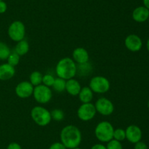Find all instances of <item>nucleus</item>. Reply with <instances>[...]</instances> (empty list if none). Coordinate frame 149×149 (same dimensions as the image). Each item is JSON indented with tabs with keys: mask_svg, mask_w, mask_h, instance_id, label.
<instances>
[{
	"mask_svg": "<svg viewBox=\"0 0 149 149\" xmlns=\"http://www.w3.org/2000/svg\"><path fill=\"white\" fill-rule=\"evenodd\" d=\"M89 87L91 89L93 93H105L110 89L111 83L107 77L97 75L92 77L89 83Z\"/></svg>",
	"mask_w": 149,
	"mask_h": 149,
	"instance_id": "5",
	"label": "nucleus"
},
{
	"mask_svg": "<svg viewBox=\"0 0 149 149\" xmlns=\"http://www.w3.org/2000/svg\"><path fill=\"white\" fill-rule=\"evenodd\" d=\"M15 74V69L7 63L0 65V80L6 81L13 78Z\"/></svg>",
	"mask_w": 149,
	"mask_h": 149,
	"instance_id": "15",
	"label": "nucleus"
},
{
	"mask_svg": "<svg viewBox=\"0 0 149 149\" xmlns=\"http://www.w3.org/2000/svg\"><path fill=\"white\" fill-rule=\"evenodd\" d=\"M0 118H1V115H0Z\"/></svg>",
	"mask_w": 149,
	"mask_h": 149,
	"instance_id": "38",
	"label": "nucleus"
},
{
	"mask_svg": "<svg viewBox=\"0 0 149 149\" xmlns=\"http://www.w3.org/2000/svg\"><path fill=\"white\" fill-rule=\"evenodd\" d=\"M125 45L131 52H138L143 47V41L138 35L130 34L125 38Z\"/></svg>",
	"mask_w": 149,
	"mask_h": 149,
	"instance_id": "11",
	"label": "nucleus"
},
{
	"mask_svg": "<svg viewBox=\"0 0 149 149\" xmlns=\"http://www.w3.org/2000/svg\"><path fill=\"white\" fill-rule=\"evenodd\" d=\"M7 64H10L13 67H15V66L18 65V64L20 63V56L15 53V51H13V52L10 53V56H8L7 59Z\"/></svg>",
	"mask_w": 149,
	"mask_h": 149,
	"instance_id": "23",
	"label": "nucleus"
},
{
	"mask_svg": "<svg viewBox=\"0 0 149 149\" xmlns=\"http://www.w3.org/2000/svg\"><path fill=\"white\" fill-rule=\"evenodd\" d=\"M148 108H149V100H148Z\"/></svg>",
	"mask_w": 149,
	"mask_h": 149,
	"instance_id": "36",
	"label": "nucleus"
},
{
	"mask_svg": "<svg viewBox=\"0 0 149 149\" xmlns=\"http://www.w3.org/2000/svg\"><path fill=\"white\" fill-rule=\"evenodd\" d=\"M14 51L17 53L20 56H23L27 54L29 51V44L28 41L26 39H22L17 42Z\"/></svg>",
	"mask_w": 149,
	"mask_h": 149,
	"instance_id": "18",
	"label": "nucleus"
},
{
	"mask_svg": "<svg viewBox=\"0 0 149 149\" xmlns=\"http://www.w3.org/2000/svg\"><path fill=\"white\" fill-rule=\"evenodd\" d=\"M113 139L117 140V141L122 142L126 140V133H125V129L122 128L114 129L113 134Z\"/></svg>",
	"mask_w": 149,
	"mask_h": 149,
	"instance_id": "24",
	"label": "nucleus"
},
{
	"mask_svg": "<svg viewBox=\"0 0 149 149\" xmlns=\"http://www.w3.org/2000/svg\"><path fill=\"white\" fill-rule=\"evenodd\" d=\"M72 59L74 60L77 64H85L89 62L90 55L85 48L79 47L75 48L72 52Z\"/></svg>",
	"mask_w": 149,
	"mask_h": 149,
	"instance_id": "13",
	"label": "nucleus"
},
{
	"mask_svg": "<svg viewBox=\"0 0 149 149\" xmlns=\"http://www.w3.org/2000/svg\"><path fill=\"white\" fill-rule=\"evenodd\" d=\"M7 149H22L21 145L16 142H12L7 145Z\"/></svg>",
	"mask_w": 149,
	"mask_h": 149,
	"instance_id": "30",
	"label": "nucleus"
},
{
	"mask_svg": "<svg viewBox=\"0 0 149 149\" xmlns=\"http://www.w3.org/2000/svg\"><path fill=\"white\" fill-rule=\"evenodd\" d=\"M73 149H82V148H79V147H77V148H73Z\"/></svg>",
	"mask_w": 149,
	"mask_h": 149,
	"instance_id": "35",
	"label": "nucleus"
},
{
	"mask_svg": "<svg viewBox=\"0 0 149 149\" xmlns=\"http://www.w3.org/2000/svg\"><path fill=\"white\" fill-rule=\"evenodd\" d=\"M60 140L67 149H73L80 145L82 140V134L77 126L69 124L61 129Z\"/></svg>",
	"mask_w": 149,
	"mask_h": 149,
	"instance_id": "1",
	"label": "nucleus"
},
{
	"mask_svg": "<svg viewBox=\"0 0 149 149\" xmlns=\"http://www.w3.org/2000/svg\"><path fill=\"white\" fill-rule=\"evenodd\" d=\"M114 127L109 121H102L96 125L95 128V136L98 141L104 143L113 139Z\"/></svg>",
	"mask_w": 149,
	"mask_h": 149,
	"instance_id": "3",
	"label": "nucleus"
},
{
	"mask_svg": "<svg viewBox=\"0 0 149 149\" xmlns=\"http://www.w3.org/2000/svg\"><path fill=\"white\" fill-rule=\"evenodd\" d=\"M81 89V83H79V80L74 79V78L68 79V80H66V83H65V91L71 96H78Z\"/></svg>",
	"mask_w": 149,
	"mask_h": 149,
	"instance_id": "16",
	"label": "nucleus"
},
{
	"mask_svg": "<svg viewBox=\"0 0 149 149\" xmlns=\"http://www.w3.org/2000/svg\"><path fill=\"white\" fill-rule=\"evenodd\" d=\"M7 10V4L5 1H0V14H3Z\"/></svg>",
	"mask_w": 149,
	"mask_h": 149,
	"instance_id": "31",
	"label": "nucleus"
},
{
	"mask_svg": "<svg viewBox=\"0 0 149 149\" xmlns=\"http://www.w3.org/2000/svg\"><path fill=\"white\" fill-rule=\"evenodd\" d=\"M106 146L107 149H123L122 142L117 141L114 139H112L111 140L108 142Z\"/></svg>",
	"mask_w": 149,
	"mask_h": 149,
	"instance_id": "27",
	"label": "nucleus"
},
{
	"mask_svg": "<svg viewBox=\"0 0 149 149\" xmlns=\"http://www.w3.org/2000/svg\"><path fill=\"white\" fill-rule=\"evenodd\" d=\"M148 22H149V17H148Z\"/></svg>",
	"mask_w": 149,
	"mask_h": 149,
	"instance_id": "37",
	"label": "nucleus"
},
{
	"mask_svg": "<svg viewBox=\"0 0 149 149\" xmlns=\"http://www.w3.org/2000/svg\"><path fill=\"white\" fill-rule=\"evenodd\" d=\"M95 107L92 102L82 103L77 110V117L82 121H89L95 118L96 115Z\"/></svg>",
	"mask_w": 149,
	"mask_h": 149,
	"instance_id": "8",
	"label": "nucleus"
},
{
	"mask_svg": "<svg viewBox=\"0 0 149 149\" xmlns=\"http://www.w3.org/2000/svg\"><path fill=\"white\" fill-rule=\"evenodd\" d=\"M11 52L10 47L7 44L3 42H0V60L1 61L7 60Z\"/></svg>",
	"mask_w": 149,
	"mask_h": 149,
	"instance_id": "22",
	"label": "nucleus"
},
{
	"mask_svg": "<svg viewBox=\"0 0 149 149\" xmlns=\"http://www.w3.org/2000/svg\"><path fill=\"white\" fill-rule=\"evenodd\" d=\"M93 96H94V93L89 86L81 87V91H80L79 93L78 94L79 99L81 103L91 102L93 99Z\"/></svg>",
	"mask_w": 149,
	"mask_h": 149,
	"instance_id": "17",
	"label": "nucleus"
},
{
	"mask_svg": "<svg viewBox=\"0 0 149 149\" xmlns=\"http://www.w3.org/2000/svg\"><path fill=\"white\" fill-rule=\"evenodd\" d=\"M134 149H148V145H146V143L141 140V141L135 143Z\"/></svg>",
	"mask_w": 149,
	"mask_h": 149,
	"instance_id": "29",
	"label": "nucleus"
},
{
	"mask_svg": "<svg viewBox=\"0 0 149 149\" xmlns=\"http://www.w3.org/2000/svg\"><path fill=\"white\" fill-rule=\"evenodd\" d=\"M97 112L103 116H109L114 112V105L110 99L106 97H100L94 104Z\"/></svg>",
	"mask_w": 149,
	"mask_h": 149,
	"instance_id": "9",
	"label": "nucleus"
},
{
	"mask_svg": "<svg viewBox=\"0 0 149 149\" xmlns=\"http://www.w3.org/2000/svg\"><path fill=\"white\" fill-rule=\"evenodd\" d=\"M92 71H93V66L89 62L85 63V64H77V74H79L81 77L88 76Z\"/></svg>",
	"mask_w": 149,
	"mask_h": 149,
	"instance_id": "19",
	"label": "nucleus"
},
{
	"mask_svg": "<svg viewBox=\"0 0 149 149\" xmlns=\"http://www.w3.org/2000/svg\"><path fill=\"white\" fill-rule=\"evenodd\" d=\"M0 1H2V0H0Z\"/></svg>",
	"mask_w": 149,
	"mask_h": 149,
	"instance_id": "39",
	"label": "nucleus"
},
{
	"mask_svg": "<svg viewBox=\"0 0 149 149\" xmlns=\"http://www.w3.org/2000/svg\"><path fill=\"white\" fill-rule=\"evenodd\" d=\"M48 149H67L66 147L61 143L60 142H55V143H52V144L49 145V148Z\"/></svg>",
	"mask_w": 149,
	"mask_h": 149,
	"instance_id": "28",
	"label": "nucleus"
},
{
	"mask_svg": "<svg viewBox=\"0 0 149 149\" xmlns=\"http://www.w3.org/2000/svg\"><path fill=\"white\" fill-rule=\"evenodd\" d=\"M77 64L70 57H64L58 61L55 67V72L58 77L67 80L77 75Z\"/></svg>",
	"mask_w": 149,
	"mask_h": 149,
	"instance_id": "2",
	"label": "nucleus"
},
{
	"mask_svg": "<svg viewBox=\"0 0 149 149\" xmlns=\"http://www.w3.org/2000/svg\"><path fill=\"white\" fill-rule=\"evenodd\" d=\"M146 48H147V51L149 52V38L148 39V40H147V42H146Z\"/></svg>",
	"mask_w": 149,
	"mask_h": 149,
	"instance_id": "34",
	"label": "nucleus"
},
{
	"mask_svg": "<svg viewBox=\"0 0 149 149\" xmlns=\"http://www.w3.org/2000/svg\"><path fill=\"white\" fill-rule=\"evenodd\" d=\"M149 10L144 6H139L134 9L132 13V18L137 23H144L148 20Z\"/></svg>",
	"mask_w": 149,
	"mask_h": 149,
	"instance_id": "14",
	"label": "nucleus"
},
{
	"mask_svg": "<svg viewBox=\"0 0 149 149\" xmlns=\"http://www.w3.org/2000/svg\"><path fill=\"white\" fill-rule=\"evenodd\" d=\"M126 139L131 143H138L141 141L143 137V132L141 129L138 126L135 124H131L128 126L125 129Z\"/></svg>",
	"mask_w": 149,
	"mask_h": 149,
	"instance_id": "12",
	"label": "nucleus"
},
{
	"mask_svg": "<svg viewBox=\"0 0 149 149\" xmlns=\"http://www.w3.org/2000/svg\"><path fill=\"white\" fill-rule=\"evenodd\" d=\"M90 149H107L106 148V146L103 143H96V144H94L91 147Z\"/></svg>",
	"mask_w": 149,
	"mask_h": 149,
	"instance_id": "32",
	"label": "nucleus"
},
{
	"mask_svg": "<svg viewBox=\"0 0 149 149\" xmlns=\"http://www.w3.org/2000/svg\"><path fill=\"white\" fill-rule=\"evenodd\" d=\"M33 96L36 102L45 105L51 101L52 97V92L50 88L42 83L39 86H34Z\"/></svg>",
	"mask_w": 149,
	"mask_h": 149,
	"instance_id": "7",
	"label": "nucleus"
},
{
	"mask_svg": "<svg viewBox=\"0 0 149 149\" xmlns=\"http://www.w3.org/2000/svg\"><path fill=\"white\" fill-rule=\"evenodd\" d=\"M33 89L34 86L31 84L29 81L23 80L20 82L16 86L15 91V94L21 99H27L33 95Z\"/></svg>",
	"mask_w": 149,
	"mask_h": 149,
	"instance_id": "10",
	"label": "nucleus"
},
{
	"mask_svg": "<svg viewBox=\"0 0 149 149\" xmlns=\"http://www.w3.org/2000/svg\"><path fill=\"white\" fill-rule=\"evenodd\" d=\"M143 6L146 7L149 10V0H143Z\"/></svg>",
	"mask_w": 149,
	"mask_h": 149,
	"instance_id": "33",
	"label": "nucleus"
},
{
	"mask_svg": "<svg viewBox=\"0 0 149 149\" xmlns=\"http://www.w3.org/2000/svg\"><path fill=\"white\" fill-rule=\"evenodd\" d=\"M7 34L9 37L14 42L24 39L26 36V26L20 20H15L12 22L7 29Z\"/></svg>",
	"mask_w": 149,
	"mask_h": 149,
	"instance_id": "6",
	"label": "nucleus"
},
{
	"mask_svg": "<svg viewBox=\"0 0 149 149\" xmlns=\"http://www.w3.org/2000/svg\"><path fill=\"white\" fill-rule=\"evenodd\" d=\"M42 77L43 74L39 71H33L31 73L29 76V82L33 86H39L42 83Z\"/></svg>",
	"mask_w": 149,
	"mask_h": 149,
	"instance_id": "20",
	"label": "nucleus"
},
{
	"mask_svg": "<svg viewBox=\"0 0 149 149\" xmlns=\"http://www.w3.org/2000/svg\"><path fill=\"white\" fill-rule=\"evenodd\" d=\"M55 77L51 74H45L42 77V84L51 88L55 82Z\"/></svg>",
	"mask_w": 149,
	"mask_h": 149,
	"instance_id": "26",
	"label": "nucleus"
},
{
	"mask_svg": "<svg viewBox=\"0 0 149 149\" xmlns=\"http://www.w3.org/2000/svg\"><path fill=\"white\" fill-rule=\"evenodd\" d=\"M65 83H66V80L58 77L55 78L52 87L55 91L58 92V93H61V92L65 91Z\"/></svg>",
	"mask_w": 149,
	"mask_h": 149,
	"instance_id": "21",
	"label": "nucleus"
},
{
	"mask_svg": "<svg viewBox=\"0 0 149 149\" xmlns=\"http://www.w3.org/2000/svg\"><path fill=\"white\" fill-rule=\"evenodd\" d=\"M51 117H52V120H54L55 121L60 122L62 120L64 119V112L61 109H54L51 111Z\"/></svg>",
	"mask_w": 149,
	"mask_h": 149,
	"instance_id": "25",
	"label": "nucleus"
},
{
	"mask_svg": "<svg viewBox=\"0 0 149 149\" xmlns=\"http://www.w3.org/2000/svg\"><path fill=\"white\" fill-rule=\"evenodd\" d=\"M31 117L33 122L39 127H46L52 121L50 111L43 106L33 107L31 110Z\"/></svg>",
	"mask_w": 149,
	"mask_h": 149,
	"instance_id": "4",
	"label": "nucleus"
}]
</instances>
